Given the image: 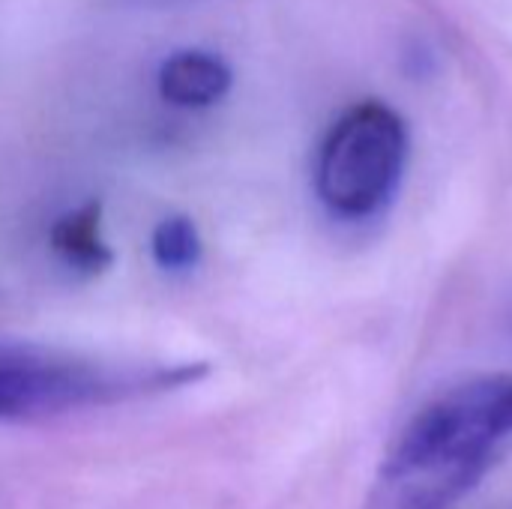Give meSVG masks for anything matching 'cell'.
<instances>
[{
	"instance_id": "7a4b0ae2",
	"label": "cell",
	"mask_w": 512,
	"mask_h": 509,
	"mask_svg": "<svg viewBox=\"0 0 512 509\" xmlns=\"http://www.w3.org/2000/svg\"><path fill=\"white\" fill-rule=\"evenodd\" d=\"M207 375L204 363L102 366L42 354H0V420H27L177 390Z\"/></svg>"
},
{
	"instance_id": "8992f818",
	"label": "cell",
	"mask_w": 512,
	"mask_h": 509,
	"mask_svg": "<svg viewBox=\"0 0 512 509\" xmlns=\"http://www.w3.org/2000/svg\"><path fill=\"white\" fill-rule=\"evenodd\" d=\"M150 249L159 267L189 270L201 258V234L189 216H168L153 228Z\"/></svg>"
},
{
	"instance_id": "52a82bcc",
	"label": "cell",
	"mask_w": 512,
	"mask_h": 509,
	"mask_svg": "<svg viewBox=\"0 0 512 509\" xmlns=\"http://www.w3.org/2000/svg\"><path fill=\"white\" fill-rule=\"evenodd\" d=\"M510 318H512V312H510Z\"/></svg>"
},
{
	"instance_id": "3957f363",
	"label": "cell",
	"mask_w": 512,
	"mask_h": 509,
	"mask_svg": "<svg viewBox=\"0 0 512 509\" xmlns=\"http://www.w3.org/2000/svg\"><path fill=\"white\" fill-rule=\"evenodd\" d=\"M408 162V126L378 99L351 105L324 135L315 162L318 198L345 219L378 213Z\"/></svg>"
},
{
	"instance_id": "5b68a950",
	"label": "cell",
	"mask_w": 512,
	"mask_h": 509,
	"mask_svg": "<svg viewBox=\"0 0 512 509\" xmlns=\"http://www.w3.org/2000/svg\"><path fill=\"white\" fill-rule=\"evenodd\" d=\"M51 249L78 276H99L114 264V252L102 234V204L87 201L63 213L51 225Z\"/></svg>"
},
{
	"instance_id": "6da1fadb",
	"label": "cell",
	"mask_w": 512,
	"mask_h": 509,
	"mask_svg": "<svg viewBox=\"0 0 512 509\" xmlns=\"http://www.w3.org/2000/svg\"><path fill=\"white\" fill-rule=\"evenodd\" d=\"M512 441V375H486L432 399L396 438L384 471L387 509H453Z\"/></svg>"
},
{
	"instance_id": "277c9868",
	"label": "cell",
	"mask_w": 512,
	"mask_h": 509,
	"mask_svg": "<svg viewBox=\"0 0 512 509\" xmlns=\"http://www.w3.org/2000/svg\"><path fill=\"white\" fill-rule=\"evenodd\" d=\"M231 81V66L219 54L201 48H186L165 57L156 75L159 96L177 108H210L225 99Z\"/></svg>"
}]
</instances>
